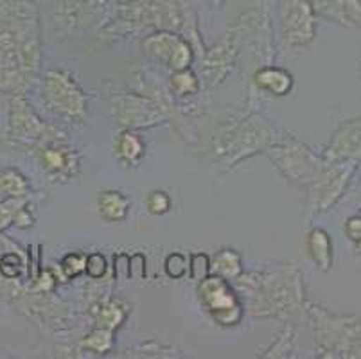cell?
Instances as JSON below:
<instances>
[{"label": "cell", "instance_id": "obj_1", "mask_svg": "<svg viewBox=\"0 0 361 359\" xmlns=\"http://www.w3.org/2000/svg\"><path fill=\"white\" fill-rule=\"evenodd\" d=\"M200 296L207 311L211 312L216 322L221 325L239 324L243 316L241 305L221 276L216 275L211 279H203L200 286Z\"/></svg>", "mask_w": 361, "mask_h": 359}, {"label": "cell", "instance_id": "obj_2", "mask_svg": "<svg viewBox=\"0 0 361 359\" xmlns=\"http://www.w3.org/2000/svg\"><path fill=\"white\" fill-rule=\"evenodd\" d=\"M361 154V117L345 123L334 133L326 151L329 164H349Z\"/></svg>", "mask_w": 361, "mask_h": 359}, {"label": "cell", "instance_id": "obj_3", "mask_svg": "<svg viewBox=\"0 0 361 359\" xmlns=\"http://www.w3.org/2000/svg\"><path fill=\"white\" fill-rule=\"evenodd\" d=\"M146 49L149 54L160 59H167L169 67L175 71H183L191 61V51L182 39L169 35H157L146 42Z\"/></svg>", "mask_w": 361, "mask_h": 359}, {"label": "cell", "instance_id": "obj_4", "mask_svg": "<svg viewBox=\"0 0 361 359\" xmlns=\"http://www.w3.org/2000/svg\"><path fill=\"white\" fill-rule=\"evenodd\" d=\"M350 171L345 167H340V169H333L322 173L317 180V190H314V200H317V207L320 210H326L327 207L333 205L338 197L341 196V190L345 187L347 178L350 176Z\"/></svg>", "mask_w": 361, "mask_h": 359}, {"label": "cell", "instance_id": "obj_5", "mask_svg": "<svg viewBox=\"0 0 361 359\" xmlns=\"http://www.w3.org/2000/svg\"><path fill=\"white\" fill-rule=\"evenodd\" d=\"M286 24L288 39H290L291 44H307V42L313 39V16H311V9L306 2L298 0L295 8H291Z\"/></svg>", "mask_w": 361, "mask_h": 359}, {"label": "cell", "instance_id": "obj_6", "mask_svg": "<svg viewBox=\"0 0 361 359\" xmlns=\"http://www.w3.org/2000/svg\"><path fill=\"white\" fill-rule=\"evenodd\" d=\"M307 250H310L313 262L322 272H327L331 268V264H333V243H331V236L326 230H311L310 236H307Z\"/></svg>", "mask_w": 361, "mask_h": 359}, {"label": "cell", "instance_id": "obj_7", "mask_svg": "<svg viewBox=\"0 0 361 359\" xmlns=\"http://www.w3.org/2000/svg\"><path fill=\"white\" fill-rule=\"evenodd\" d=\"M97 207H99V214L106 219V221H123L126 217L128 210H130V202L121 193H114V190H106L101 193L97 197Z\"/></svg>", "mask_w": 361, "mask_h": 359}, {"label": "cell", "instance_id": "obj_8", "mask_svg": "<svg viewBox=\"0 0 361 359\" xmlns=\"http://www.w3.org/2000/svg\"><path fill=\"white\" fill-rule=\"evenodd\" d=\"M255 83L270 94L284 95L290 92L293 81H291V75L281 68H264L255 74Z\"/></svg>", "mask_w": 361, "mask_h": 359}, {"label": "cell", "instance_id": "obj_9", "mask_svg": "<svg viewBox=\"0 0 361 359\" xmlns=\"http://www.w3.org/2000/svg\"><path fill=\"white\" fill-rule=\"evenodd\" d=\"M211 269L221 279H235L241 273V259L235 252L223 250L214 257V264H211Z\"/></svg>", "mask_w": 361, "mask_h": 359}, {"label": "cell", "instance_id": "obj_10", "mask_svg": "<svg viewBox=\"0 0 361 359\" xmlns=\"http://www.w3.org/2000/svg\"><path fill=\"white\" fill-rule=\"evenodd\" d=\"M116 151H117V157L124 162H135L139 160L140 154H142L144 146L140 142V138L133 133H123L119 137L116 144Z\"/></svg>", "mask_w": 361, "mask_h": 359}, {"label": "cell", "instance_id": "obj_11", "mask_svg": "<svg viewBox=\"0 0 361 359\" xmlns=\"http://www.w3.org/2000/svg\"><path fill=\"white\" fill-rule=\"evenodd\" d=\"M27 182H25V178L18 171L6 169L0 173V193L13 197H20L27 193Z\"/></svg>", "mask_w": 361, "mask_h": 359}, {"label": "cell", "instance_id": "obj_12", "mask_svg": "<svg viewBox=\"0 0 361 359\" xmlns=\"http://www.w3.org/2000/svg\"><path fill=\"white\" fill-rule=\"evenodd\" d=\"M173 88L178 92L180 95H185V94H195L198 90V81H196V75L192 74L191 71H176V74L173 75V81H171Z\"/></svg>", "mask_w": 361, "mask_h": 359}, {"label": "cell", "instance_id": "obj_13", "mask_svg": "<svg viewBox=\"0 0 361 359\" xmlns=\"http://www.w3.org/2000/svg\"><path fill=\"white\" fill-rule=\"evenodd\" d=\"M187 268H189V266H187V259L182 255V253H169V255L166 257L164 269H166L169 279L178 281V279H182V276L185 275Z\"/></svg>", "mask_w": 361, "mask_h": 359}, {"label": "cell", "instance_id": "obj_14", "mask_svg": "<svg viewBox=\"0 0 361 359\" xmlns=\"http://www.w3.org/2000/svg\"><path fill=\"white\" fill-rule=\"evenodd\" d=\"M85 347L96 352H106L111 347V334L108 329H97L96 332H92L85 341Z\"/></svg>", "mask_w": 361, "mask_h": 359}, {"label": "cell", "instance_id": "obj_15", "mask_svg": "<svg viewBox=\"0 0 361 359\" xmlns=\"http://www.w3.org/2000/svg\"><path fill=\"white\" fill-rule=\"evenodd\" d=\"M191 276L192 281L202 282L203 279L209 276V272H211V261H209V255L205 253H195L191 257Z\"/></svg>", "mask_w": 361, "mask_h": 359}, {"label": "cell", "instance_id": "obj_16", "mask_svg": "<svg viewBox=\"0 0 361 359\" xmlns=\"http://www.w3.org/2000/svg\"><path fill=\"white\" fill-rule=\"evenodd\" d=\"M85 264H87V257L81 255V253H71L61 261V269L68 279H74L81 272H85Z\"/></svg>", "mask_w": 361, "mask_h": 359}, {"label": "cell", "instance_id": "obj_17", "mask_svg": "<svg viewBox=\"0 0 361 359\" xmlns=\"http://www.w3.org/2000/svg\"><path fill=\"white\" fill-rule=\"evenodd\" d=\"M146 205L149 209L151 214H166L171 207V197L167 196L166 193L162 190H155V193H151L146 200Z\"/></svg>", "mask_w": 361, "mask_h": 359}, {"label": "cell", "instance_id": "obj_18", "mask_svg": "<svg viewBox=\"0 0 361 359\" xmlns=\"http://www.w3.org/2000/svg\"><path fill=\"white\" fill-rule=\"evenodd\" d=\"M85 272L92 279H101L106 273V259L103 253H90L87 257V264H85Z\"/></svg>", "mask_w": 361, "mask_h": 359}, {"label": "cell", "instance_id": "obj_19", "mask_svg": "<svg viewBox=\"0 0 361 359\" xmlns=\"http://www.w3.org/2000/svg\"><path fill=\"white\" fill-rule=\"evenodd\" d=\"M123 318H124L123 311H121L119 308H116V305H110V308L101 309V315H99V318H97V320L101 322V324H99L101 327L108 329V331H110V329L117 327V325L123 322Z\"/></svg>", "mask_w": 361, "mask_h": 359}, {"label": "cell", "instance_id": "obj_20", "mask_svg": "<svg viewBox=\"0 0 361 359\" xmlns=\"http://www.w3.org/2000/svg\"><path fill=\"white\" fill-rule=\"evenodd\" d=\"M22 269V261L20 257L16 255V253H8V255L2 257V261H0V272L4 273V276L8 279H15L18 276Z\"/></svg>", "mask_w": 361, "mask_h": 359}, {"label": "cell", "instance_id": "obj_21", "mask_svg": "<svg viewBox=\"0 0 361 359\" xmlns=\"http://www.w3.org/2000/svg\"><path fill=\"white\" fill-rule=\"evenodd\" d=\"M114 275L119 281L130 279V255L128 253H117L114 257Z\"/></svg>", "mask_w": 361, "mask_h": 359}, {"label": "cell", "instance_id": "obj_22", "mask_svg": "<svg viewBox=\"0 0 361 359\" xmlns=\"http://www.w3.org/2000/svg\"><path fill=\"white\" fill-rule=\"evenodd\" d=\"M130 276L135 281H142L146 276V257L142 253H133L130 257Z\"/></svg>", "mask_w": 361, "mask_h": 359}, {"label": "cell", "instance_id": "obj_23", "mask_svg": "<svg viewBox=\"0 0 361 359\" xmlns=\"http://www.w3.org/2000/svg\"><path fill=\"white\" fill-rule=\"evenodd\" d=\"M44 162L47 164L49 169L61 171V169H65V166H67V157H65L61 151L49 150L47 153L44 154Z\"/></svg>", "mask_w": 361, "mask_h": 359}, {"label": "cell", "instance_id": "obj_24", "mask_svg": "<svg viewBox=\"0 0 361 359\" xmlns=\"http://www.w3.org/2000/svg\"><path fill=\"white\" fill-rule=\"evenodd\" d=\"M343 232H345L350 241L356 243L361 237V216L349 217L345 221V226H343Z\"/></svg>", "mask_w": 361, "mask_h": 359}, {"label": "cell", "instance_id": "obj_25", "mask_svg": "<svg viewBox=\"0 0 361 359\" xmlns=\"http://www.w3.org/2000/svg\"><path fill=\"white\" fill-rule=\"evenodd\" d=\"M18 209H16V202H6L4 205H0V229H4L9 223L13 216H16Z\"/></svg>", "mask_w": 361, "mask_h": 359}, {"label": "cell", "instance_id": "obj_26", "mask_svg": "<svg viewBox=\"0 0 361 359\" xmlns=\"http://www.w3.org/2000/svg\"><path fill=\"white\" fill-rule=\"evenodd\" d=\"M54 276L51 275V272H44V275L40 276L38 281V289H44V291H51L52 286H54Z\"/></svg>", "mask_w": 361, "mask_h": 359}, {"label": "cell", "instance_id": "obj_27", "mask_svg": "<svg viewBox=\"0 0 361 359\" xmlns=\"http://www.w3.org/2000/svg\"><path fill=\"white\" fill-rule=\"evenodd\" d=\"M356 250H357V253H361V237L356 241Z\"/></svg>", "mask_w": 361, "mask_h": 359}, {"label": "cell", "instance_id": "obj_28", "mask_svg": "<svg viewBox=\"0 0 361 359\" xmlns=\"http://www.w3.org/2000/svg\"><path fill=\"white\" fill-rule=\"evenodd\" d=\"M360 2H361V0H360Z\"/></svg>", "mask_w": 361, "mask_h": 359}]
</instances>
